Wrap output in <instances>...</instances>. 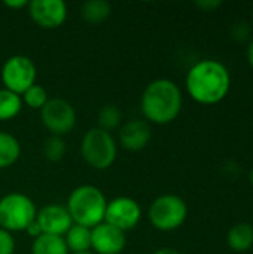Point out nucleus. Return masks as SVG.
<instances>
[{"label": "nucleus", "instance_id": "f257e3e1", "mask_svg": "<svg viewBox=\"0 0 253 254\" xmlns=\"http://www.w3.org/2000/svg\"><path fill=\"white\" fill-rule=\"evenodd\" d=\"M185 86L188 95L195 103L213 106L228 95L231 88V74L221 61L210 58L201 60L188 70Z\"/></svg>", "mask_w": 253, "mask_h": 254}, {"label": "nucleus", "instance_id": "f03ea898", "mask_svg": "<svg viewBox=\"0 0 253 254\" xmlns=\"http://www.w3.org/2000/svg\"><path fill=\"white\" fill-rule=\"evenodd\" d=\"M182 106L183 95L179 85L167 77H160L148 83L140 97V110L148 124H171L180 115Z\"/></svg>", "mask_w": 253, "mask_h": 254}, {"label": "nucleus", "instance_id": "7ed1b4c3", "mask_svg": "<svg viewBox=\"0 0 253 254\" xmlns=\"http://www.w3.org/2000/svg\"><path fill=\"white\" fill-rule=\"evenodd\" d=\"M107 202L109 201L100 188L94 185H81L70 192L66 208L73 225L92 229L104 222Z\"/></svg>", "mask_w": 253, "mask_h": 254}, {"label": "nucleus", "instance_id": "20e7f679", "mask_svg": "<svg viewBox=\"0 0 253 254\" xmlns=\"http://www.w3.org/2000/svg\"><path fill=\"white\" fill-rule=\"evenodd\" d=\"M81 155L88 167L104 171L116 161L118 143L110 132L94 127L89 128L81 140Z\"/></svg>", "mask_w": 253, "mask_h": 254}, {"label": "nucleus", "instance_id": "39448f33", "mask_svg": "<svg viewBox=\"0 0 253 254\" xmlns=\"http://www.w3.org/2000/svg\"><path fill=\"white\" fill-rule=\"evenodd\" d=\"M37 208L34 201L21 192H10L0 198V228L13 232H25L36 220Z\"/></svg>", "mask_w": 253, "mask_h": 254}, {"label": "nucleus", "instance_id": "423d86ee", "mask_svg": "<svg viewBox=\"0 0 253 254\" xmlns=\"http://www.w3.org/2000/svg\"><path fill=\"white\" fill-rule=\"evenodd\" d=\"M148 219L157 231L173 232L186 222L188 205L182 196L164 193L151 202L148 208Z\"/></svg>", "mask_w": 253, "mask_h": 254}, {"label": "nucleus", "instance_id": "0eeeda50", "mask_svg": "<svg viewBox=\"0 0 253 254\" xmlns=\"http://www.w3.org/2000/svg\"><path fill=\"white\" fill-rule=\"evenodd\" d=\"M0 79L3 88L22 95L30 86H33L37 80V67L34 61L27 55H12L9 57L0 71Z\"/></svg>", "mask_w": 253, "mask_h": 254}, {"label": "nucleus", "instance_id": "6e6552de", "mask_svg": "<svg viewBox=\"0 0 253 254\" xmlns=\"http://www.w3.org/2000/svg\"><path fill=\"white\" fill-rule=\"evenodd\" d=\"M43 127L51 135L64 137L75 129L78 115L75 107L64 98H49L40 110Z\"/></svg>", "mask_w": 253, "mask_h": 254}, {"label": "nucleus", "instance_id": "1a4fd4ad", "mask_svg": "<svg viewBox=\"0 0 253 254\" xmlns=\"http://www.w3.org/2000/svg\"><path fill=\"white\" fill-rule=\"evenodd\" d=\"M140 204L130 196H116L107 202L104 222L122 232L134 229L142 220Z\"/></svg>", "mask_w": 253, "mask_h": 254}, {"label": "nucleus", "instance_id": "9d476101", "mask_svg": "<svg viewBox=\"0 0 253 254\" xmlns=\"http://www.w3.org/2000/svg\"><path fill=\"white\" fill-rule=\"evenodd\" d=\"M28 15L31 21L46 30L61 27L67 19V4L63 0H33L28 1Z\"/></svg>", "mask_w": 253, "mask_h": 254}, {"label": "nucleus", "instance_id": "9b49d317", "mask_svg": "<svg viewBox=\"0 0 253 254\" xmlns=\"http://www.w3.org/2000/svg\"><path fill=\"white\" fill-rule=\"evenodd\" d=\"M125 246V232L106 222L91 229V252L94 254H121Z\"/></svg>", "mask_w": 253, "mask_h": 254}, {"label": "nucleus", "instance_id": "f8f14e48", "mask_svg": "<svg viewBox=\"0 0 253 254\" xmlns=\"http://www.w3.org/2000/svg\"><path fill=\"white\" fill-rule=\"evenodd\" d=\"M36 222L42 229V234L64 237L67 231L73 226V220L66 208L61 204H48L37 210Z\"/></svg>", "mask_w": 253, "mask_h": 254}, {"label": "nucleus", "instance_id": "ddd939ff", "mask_svg": "<svg viewBox=\"0 0 253 254\" xmlns=\"http://www.w3.org/2000/svg\"><path fill=\"white\" fill-rule=\"evenodd\" d=\"M118 138L125 150L140 152L149 144L152 138L151 124H148L145 119H130L121 125Z\"/></svg>", "mask_w": 253, "mask_h": 254}, {"label": "nucleus", "instance_id": "4468645a", "mask_svg": "<svg viewBox=\"0 0 253 254\" xmlns=\"http://www.w3.org/2000/svg\"><path fill=\"white\" fill-rule=\"evenodd\" d=\"M228 247L236 253H246L253 247V226L251 223H236L227 235Z\"/></svg>", "mask_w": 253, "mask_h": 254}, {"label": "nucleus", "instance_id": "2eb2a0df", "mask_svg": "<svg viewBox=\"0 0 253 254\" xmlns=\"http://www.w3.org/2000/svg\"><path fill=\"white\" fill-rule=\"evenodd\" d=\"M21 156L19 140L6 131H0V170H6L16 164Z\"/></svg>", "mask_w": 253, "mask_h": 254}, {"label": "nucleus", "instance_id": "dca6fc26", "mask_svg": "<svg viewBox=\"0 0 253 254\" xmlns=\"http://www.w3.org/2000/svg\"><path fill=\"white\" fill-rule=\"evenodd\" d=\"M112 13V6L106 0H88L81 4V16L91 25L103 24Z\"/></svg>", "mask_w": 253, "mask_h": 254}, {"label": "nucleus", "instance_id": "f3484780", "mask_svg": "<svg viewBox=\"0 0 253 254\" xmlns=\"http://www.w3.org/2000/svg\"><path fill=\"white\" fill-rule=\"evenodd\" d=\"M64 241L70 253L91 252V229L73 225L64 235Z\"/></svg>", "mask_w": 253, "mask_h": 254}, {"label": "nucleus", "instance_id": "a211bd4d", "mask_svg": "<svg viewBox=\"0 0 253 254\" xmlns=\"http://www.w3.org/2000/svg\"><path fill=\"white\" fill-rule=\"evenodd\" d=\"M31 254H70L64 237L42 234L31 244Z\"/></svg>", "mask_w": 253, "mask_h": 254}, {"label": "nucleus", "instance_id": "6ab92c4d", "mask_svg": "<svg viewBox=\"0 0 253 254\" xmlns=\"http://www.w3.org/2000/svg\"><path fill=\"white\" fill-rule=\"evenodd\" d=\"M22 98L21 95L6 89L0 88V121H12L15 119L21 110H22Z\"/></svg>", "mask_w": 253, "mask_h": 254}, {"label": "nucleus", "instance_id": "aec40b11", "mask_svg": "<svg viewBox=\"0 0 253 254\" xmlns=\"http://www.w3.org/2000/svg\"><path fill=\"white\" fill-rule=\"evenodd\" d=\"M97 119H98V128L112 134V131L119 129L122 125V112L116 104H106L100 109Z\"/></svg>", "mask_w": 253, "mask_h": 254}, {"label": "nucleus", "instance_id": "412c9836", "mask_svg": "<svg viewBox=\"0 0 253 254\" xmlns=\"http://www.w3.org/2000/svg\"><path fill=\"white\" fill-rule=\"evenodd\" d=\"M42 152L43 156L49 161V162H60L64 159L66 153H67V146L63 137H57V135H49L45 138L43 146H42Z\"/></svg>", "mask_w": 253, "mask_h": 254}, {"label": "nucleus", "instance_id": "4be33fe9", "mask_svg": "<svg viewBox=\"0 0 253 254\" xmlns=\"http://www.w3.org/2000/svg\"><path fill=\"white\" fill-rule=\"evenodd\" d=\"M22 104H25L28 109L31 110H42V107L48 103L49 100V95L46 92V89L39 85V83H34L33 86H30L22 95Z\"/></svg>", "mask_w": 253, "mask_h": 254}, {"label": "nucleus", "instance_id": "5701e85b", "mask_svg": "<svg viewBox=\"0 0 253 254\" xmlns=\"http://www.w3.org/2000/svg\"><path fill=\"white\" fill-rule=\"evenodd\" d=\"M15 247L16 244L13 235L0 228V254H13Z\"/></svg>", "mask_w": 253, "mask_h": 254}, {"label": "nucleus", "instance_id": "b1692460", "mask_svg": "<svg viewBox=\"0 0 253 254\" xmlns=\"http://www.w3.org/2000/svg\"><path fill=\"white\" fill-rule=\"evenodd\" d=\"M251 36V28L246 22H237L233 25V37L239 42H245Z\"/></svg>", "mask_w": 253, "mask_h": 254}, {"label": "nucleus", "instance_id": "393cba45", "mask_svg": "<svg viewBox=\"0 0 253 254\" xmlns=\"http://www.w3.org/2000/svg\"><path fill=\"white\" fill-rule=\"evenodd\" d=\"M222 3L221 1H215V0H204V1H197L195 3V6L197 7H200L201 10H204V12H213L215 9H218L219 6H221Z\"/></svg>", "mask_w": 253, "mask_h": 254}, {"label": "nucleus", "instance_id": "a878e982", "mask_svg": "<svg viewBox=\"0 0 253 254\" xmlns=\"http://www.w3.org/2000/svg\"><path fill=\"white\" fill-rule=\"evenodd\" d=\"M3 4H4L6 7H9V9L19 10V9L27 7V6H28V1H27V0H6Z\"/></svg>", "mask_w": 253, "mask_h": 254}, {"label": "nucleus", "instance_id": "bb28decb", "mask_svg": "<svg viewBox=\"0 0 253 254\" xmlns=\"http://www.w3.org/2000/svg\"><path fill=\"white\" fill-rule=\"evenodd\" d=\"M25 234L28 235V237H31L33 240H36L37 237H40L42 235V229H40V226L37 225V222L34 220L27 229H25Z\"/></svg>", "mask_w": 253, "mask_h": 254}, {"label": "nucleus", "instance_id": "cd10ccee", "mask_svg": "<svg viewBox=\"0 0 253 254\" xmlns=\"http://www.w3.org/2000/svg\"><path fill=\"white\" fill-rule=\"evenodd\" d=\"M246 60H248L249 65L253 68V39L249 42V45L246 48Z\"/></svg>", "mask_w": 253, "mask_h": 254}, {"label": "nucleus", "instance_id": "c85d7f7f", "mask_svg": "<svg viewBox=\"0 0 253 254\" xmlns=\"http://www.w3.org/2000/svg\"><path fill=\"white\" fill-rule=\"evenodd\" d=\"M152 254H180V252H177V250L173 249V247H163V249L155 250Z\"/></svg>", "mask_w": 253, "mask_h": 254}, {"label": "nucleus", "instance_id": "c756f323", "mask_svg": "<svg viewBox=\"0 0 253 254\" xmlns=\"http://www.w3.org/2000/svg\"><path fill=\"white\" fill-rule=\"evenodd\" d=\"M249 182H251V185L253 186V168L251 170V173H249Z\"/></svg>", "mask_w": 253, "mask_h": 254}, {"label": "nucleus", "instance_id": "7c9ffc66", "mask_svg": "<svg viewBox=\"0 0 253 254\" xmlns=\"http://www.w3.org/2000/svg\"><path fill=\"white\" fill-rule=\"evenodd\" d=\"M70 254H94L92 252H86V253H70Z\"/></svg>", "mask_w": 253, "mask_h": 254}]
</instances>
